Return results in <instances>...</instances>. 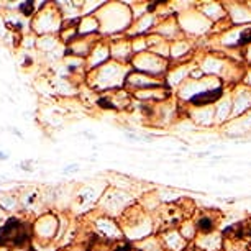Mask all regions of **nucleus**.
Segmentation results:
<instances>
[{"instance_id":"f257e3e1","label":"nucleus","mask_w":251,"mask_h":251,"mask_svg":"<svg viewBox=\"0 0 251 251\" xmlns=\"http://www.w3.org/2000/svg\"><path fill=\"white\" fill-rule=\"evenodd\" d=\"M30 236V226L18 219H10L0 228V246H22Z\"/></svg>"},{"instance_id":"39448f33","label":"nucleus","mask_w":251,"mask_h":251,"mask_svg":"<svg viewBox=\"0 0 251 251\" xmlns=\"http://www.w3.org/2000/svg\"><path fill=\"white\" fill-rule=\"evenodd\" d=\"M31 5H33L31 2L22 3V5H20V8H22V10H23V13H25V15H30V13H31Z\"/></svg>"},{"instance_id":"423d86ee","label":"nucleus","mask_w":251,"mask_h":251,"mask_svg":"<svg viewBox=\"0 0 251 251\" xmlns=\"http://www.w3.org/2000/svg\"><path fill=\"white\" fill-rule=\"evenodd\" d=\"M108 100H105V99H100L99 100V105H102V107H105V108H115V105L113 103H107Z\"/></svg>"},{"instance_id":"f03ea898","label":"nucleus","mask_w":251,"mask_h":251,"mask_svg":"<svg viewBox=\"0 0 251 251\" xmlns=\"http://www.w3.org/2000/svg\"><path fill=\"white\" fill-rule=\"evenodd\" d=\"M220 96H222V89H212V91L201 92V94H197V96H194L191 99V102L194 105H205V103L215 102Z\"/></svg>"},{"instance_id":"20e7f679","label":"nucleus","mask_w":251,"mask_h":251,"mask_svg":"<svg viewBox=\"0 0 251 251\" xmlns=\"http://www.w3.org/2000/svg\"><path fill=\"white\" fill-rule=\"evenodd\" d=\"M248 43H251V28H246L238 40V45H248Z\"/></svg>"},{"instance_id":"7ed1b4c3","label":"nucleus","mask_w":251,"mask_h":251,"mask_svg":"<svg viewBox=\"0 0 251 251\" xmlns=\"http://www.w3.org/2000/svg\"><path fill=\"white\" fill-rule=\"evenodd\" d=\"M199 230L201 231H210L214 228V224H212V220L208 219V217H202L201 220H199Z\"/></svg>"},{"instance_id":"0eeeda50","label":"nucleus","mask_w":251,"mask_h":251,"mask_svg":"<svg viewBox=\"0 0 251 251\" xmlns=\"http://www.w3.org/2000/svg\"><path fill=\"white\" fill-rule=\"evenodd\" d=\"M5 159H8V154L3 153V151H0V161H5Z\"/></svg>"}]
</instances>
